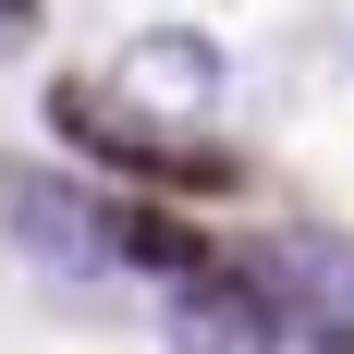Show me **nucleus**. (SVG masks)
I'll list each match as a JSON object with an SVG mask.
<instances>
[{
  "label": "nucleus",
  "mask_w": 354,
  "mask_h": 354,
  "mask_svg": "<svg viewBox=\"0 0 354 354\" xmlns=\"http://www.w3.org/2000/svg\"><path fill=\"white\" fill-rule=\"evenodd\" d=\"M37 12H49V0H0V62H12V49L37 37Z\"/></svg>",
  "instance_id": "nucleus-6"
},
{
  "label": "nucleus",
  "mask_w": 354,
  "mask_h": 354,
  "mask_svg": "<svg viewBox=\"0 0 354 354\" xmlns=\"http://www.w3.org/2000/svg\"><path fill=\"white\" fill-rule=\"evenodd\" d=\"M49 110H62L73 147H98V159H122V171H147V183H220V147H208V135L147 122V110H122L110 86H62Z\"/></svg>",
  "instance_id": "nucleus-4"
},
{
  "label": "nucleus",
  "mask_w": 354,
  "mask_h": 354,
  "mask_svg": "<svg viewBox=\"0 0 354 354\" xmlns=\"http://www.w3.org/2000/svg\"><path fill=\"white\" fill-rule=\"evenodd\" d=\"M159 330H171V354H293L281 293L257 281V269H183L171 306H159Z\"/></svg>",
  "instance_id": "nucleus-3"
},
{
  "label": "nucleus",
  "mask_w": 354,
  "mask_h": 354,
  "mask_svg": "<svg viewBox=\"0 0 354 354\" xmlns=\"http://www.w3.org/2000/svg\"><path fill=\"white\" fill-rule=\"evenodd\" d=\"M0 220H12V245L49 269V281H110L122 257H110V196L73 171H12L0 183Z\"/></svg>",
  "instance_id": "nucleus-1"
},
{
  "label": "nucleus",
  "mask_w": 354,
  "mask_h": 354,
  "mask_svg": "<svg viewBox=\"0 0 354 354\" xmlns=\"http://www.w3.org/2000/svg\"><path fill=\"white\" fill-rule=\"evenodd\" d=\"M110 257H122V269H159V281L208 269V257H196V232H183L171 208H135V196H110Z\"/></svg>",
  "instance_id": "nucleus-5"
},
{
  "label": "nucleus",
  "mask_w": 354,
  "mask_h": 354,
  "mask_svg": "<svg viewBox=\"0 0 354 354\" xmlns=\"http://www.w3.org/2000/svg\"><path fill=\"white\" fill-rule=\"evenodd\" d=\"M98 86H110L122 110H147V122H183V135H196L208 110H232V62H220L196 25H147V37H122V62H110Z\"/></svg>",
  "instance_id": "nucleus-2"
}]
</instances>
